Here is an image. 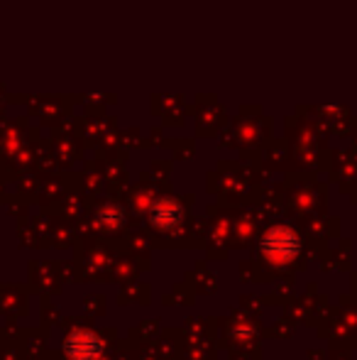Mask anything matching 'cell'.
Returning a JSON list of instances; mask_svg holds the SVG:
<instances>
[{
	"mask_svg": "<svg viewBox=\"0 0 357 360\" xmlns=\"http://www.w3.org/2000/svg\"><path fill=\"white\" fill-rule=\"evenodd\" d=\"M67 351L72 353L76 360H90V358H95L100 353V343L95 341L90 333H76V336L69 341Z\"/></svg>",
	"mask_w": 357,
	"mask_h": 360,
	"instance_id": "obj_1",
	"label": "cell"
}]
</instances>
